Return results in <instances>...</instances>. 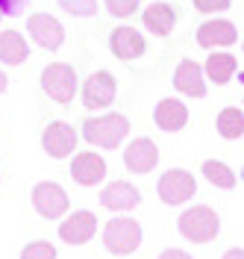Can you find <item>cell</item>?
Wrapping results in <instances>:
<instances>
[{
    "label": "cell",
    "mask_w": 244,
    "mask_h": 259,
    "mask_svg": "<svg viewBox=\"0 0 244 259\" xmlns=\"http://www.w3.org/2000/svg\"><path fill=\"white\" fill-rule=\"evenodd\" d=\"M127 136H130V118L121 112H106L100 118L82 121V139L94 147H103V150H118Z\"/></svg>",
    "instance_id": "6da1fadb"
},
{
    "label": "cell",
    "mask_w": 244,
    "mask_h": 259,
    "mask_svg": "<svg viewBox=\"0 0 244 259\" xmlns=\"http://www.w3.org/2000/svg\"><path fill=\"white\" fill-rule=\"evenodd\" d=\"M177 230L185 242L206 244L218 236V230H221V215L212 209V206H203V203H200V206H188L185 212H179Z\"/></svg>",
    "instance_id": "7a4b0ae2"
},
{
    "label": "cell",
    "mask_w": 244,
    "mask_h": 259,
    "mask_svg": "<svg viewBox=\"0 0 244 259\" xmlns=\"http://www.w3.org/2000/svg\"><path fill=\"white\" fill-rule=\"evenodd\" d=\"M141 242H144V230L130 215H118L112 221H106V227H103V247L115 256L135 253L141 247Z\"/></svg>",
    "instance_id": "3957f363"
},
{
    "label": "cell",
    "mask_w": 244,
    "mask_h": 259,
    "mask_svg": "<svg viewBox=\"0 0 244 259\" xmlns=\"http://www.w3.org/2000/svg\"><path fill=\"white\" fill-rule=\"evenodd\" d=\"M41 89H44V95H47L50 100H56V103H71L74 95H77V89H80L74 65H68V62L47 65V68L41 71Z\"/></svg>",
    "instance_id": "277c9868"
},
{
    "label": "cell",
    "mask_w": 244,
    "mask_h": 259,
    "mask_svg": "<svg viewBox=\"0 0 244 259\" xmlns=\"http://www.w3.org/2000/svg\"><path fill=\"white\" fill-rule=\"evenodd\" d=\"M156 192H159V200L162 203H168V206H182V203H188L197 194V180L185 168H171V171H165L162 177H159Z\"/></svg>",
    "instance_id": "5b68a950"
},
{
    "label": "cell",
    "mask_w": 244,
    "mask_h": 259,
    "mask_svg": "<svg viewBox=\"0 0 244 259\" xmlns=\"http://www.w3.org/2000/svg\"><path fill=\"white\" fill-rule=\"evenodd\" d=\"M71 206V200H68V192L59 186V183H53V180H41V183H35L33 186V209L44 218V221H56V218H62Z\"/></svg>",
    "instance_id": "8992f818"
},
{
    "label": "cell",
    "mask_w": 244,
    "mask_h": 259,
    "mask_svg": "<svg viewBox=\"0 0 244 259\" xmlns=\"http://www.w3.org/2000/svg\"><path fill=\"white\" fill-rule=\"evenodd\" d=\"M41 147L50 159H68L77 150V130L68 121H50L41 133Z\"/></svg>",
    "instance_id": "52a82bcc"
},
{
    "label": "cell",
    "mask_w": 244,
    "mask_h": 259,
    "mask_svg": "<svg viewBox=\"0 0 244 259\" xmlns=\"http://www.w3.org/2000/svg\"><path fill=\"white\" fill-rule=\"evenodd\" d=\"M115 95H118V82L109 71H94L82 82V106L85 109H106V106H112Z\"/></svg>",
    "instance_id": "ba28073f"
},
{
    "label": "cell",
    "mask_w": 244,
    "mask_h": 259,
    "mask_svg": "<svg viewBox=\"0 0 244 259\" xmlns=\"http://www.w3.org/2000/svg\"><path fill=\"white\" fill-rule=\"evenodd\" d=\"M27 32H30V38L35 45L44 50H59L62 41H65V27L47 12H35V15L27 18Z\"/></svg>",
    "instance_id": "9c48e42d"
},
{
    "label": "cell",
    "mask_w": 244,
    "mask_h": 259,
    "mask_svg": "<svg viewBox=\"0 0 244 259\" xmlns=\"http://www.w3.org/2000/svg\"><path fill=\"white\" fill-rule=\"evenodd\" d=\"M94 233H97V215L88 209L74 212V215H68L65 221L59 224V239L65 244H74V247L88 244L94 239Z\"/></svg>",
    "instance_id": "30bf717a"
},
{
    "label": "cell",
    "mask_w": 244,
    "mask_h": 259,
    "mask_svg": "<svg viewBox=\"0 0 244 259\" xmlns=\"http://www.w3.org/2000/svg\"><path fill=\"white\" fill-rule=\"evenodd\" d=\"M71 180H74L77 186H85V189L103 183V180H106V159L97 156L94 150H80V153H74V159H71Z\"/></svg>",
    "instance_id": "8fae6325"
},
{
    "label": "cell",
    "mask_w": 244,
    "mask_h": 259,
    "mask_svg": "<svg viewBox=\"0 0 244 259\" xmlns=\"http://www.w3.org/2000/svg\"><path fill=\"white\" fill-rule=\"evenodd\" d=\"M238 41V30L227 18H215L197 27V45L203 50H218V48H232Z\"/></svg>",
    "instance_id": "7c38bea8"
},
{
    "label": "cell",
    "mask_w": 244,
    "mask_h": 259,
    "mask_svg": "<svg viewBox=\"0 0 244 259\" xmlns=\"http://www.w3.org/2000/svg\"><path fill=\"white\" fill-rule=\"evenodd\" d=\"M156 162H159V147L153 139H132L130 145L124 147V165H127V171L132 174H150L153 168H156Z\"/></svg>",
    "instance_id": "4fadbf2b"
},
{
    "label": "cell",
    "mask_w": 244,
    "mask_h": 259,
    "mask_svg": "<svg viewBox=\"0 0 244 259\" xmlns=\"http://www.w3.org/2000/svg\"><path fill=\"white\" fill-rule=\"evenodd\" d=\"M109 50H112L115 59H121V62H132V59L144 56L147 41H144V35L135 30V27H115L112 35H109Z\"/></svg>",
    "instance_id": "5bb4252c"
},
{
    "label": "cell",
    "mask_w": 244,
    "mask_h": 259,
    "mask_svg": "<svg viewBox=\"0 0 244 259\" xmlns=\"http://www.w3.org/2000/svg\"><path fill=\"white\" fill-rule=\"evenodd\" d=\"M138 203H141V192L127 180H115L100 192V206L109 212H130Z\"/></svg>",
    "instance_id": "9a60e30c"
},
{
    "label": "cell",
    "mask_w": 244,
    "mask_h": 259,
    "mask_svg": "<svg viewBox=\"0 0 244 259\" xmlns=\"http://www.w3.org/2000/svg\"><path fill=\"white\" fill-rule=\"evenodd\" d=\"M174 89L185 97H206V77H203V65H197L194 59H182L174 71Z\"/></svg>",
    "instance_id": "2e32d148"
},
{
    "label": "cell",
    "mask_w": 244,
    "mask_h": 259,
    "mask_svg": "<svg viewBox=\"0 0 244 259\" xmlns=\"http://www.w3.org/2000/svg\"><path fill=\"white\" fill-rule=\"evenodd\" d=\"M153 121L162 133H179L188 124V106L177 97H162L153 109Z\"/></svg>",
    "instance_id": "e0dca14e"
},
{
    "label": "cell",
    "mask_w": 244,
    "mask_h": 259,
    "mask_svg": "<svg viewBox=\"0 0 244 259\" xmlns=\"http://www.w3.org/2000/svg\"><path fill=\"white\" fill-rule=\"evenodd\" d=\"M141 24L150 35H171L177 27V12L171 3H150L141 12Z\"/></svg>",
    "instance_id": "ac0fdd59"
},
{
    "label": "cell",
    "mask_w": 244,
    "mask_h": 259,
    "mask_svg": "<svg viewBox=\"0 0 244 259\" xmlns=\"http://www.w3.org/2000/svg\"><path fill=\"white\" fill-rule=\"evenodd\" d=\"M238 71V59L227 50H212L206 65H203V77H209L215 85H227Z\"/></svg>",
    "instance_id": "d6986e66"
},
{
    "label": "cell",
    "mask_w": 244,
    "mask_h": 259,
    "mask_svg": "<svg viewBox=\"0 0 244 259\" xmlns=\"http://www.w3.org/2000/svg\"><path fill=\"white\" fill-rule=\"evenodd\" d=\"M30 59V45L18 30L0 32V62L3 65H24Z\"/></svg>",
    "instance_id": "ffe728a7"
},
{
    "label": "cell",
    "mask_w": 244,
    "mask_h": 259,
    "mask_svg": "<svg viewBox=\"0 0 244 259\" xmlns=\"http://www.w3.org/2000/svg\"><path fill=\"white\" fill-rule=\"evenodd\" d=\"M215 127H218V136L227 139V142H235L244 136V109L238 106H227L221 109L218 118H215Z\"/></svg>",
    "instance_id": "44dd1931"
},
{
    "label": "cell",
    "mask_w": 244,
    "mask_h": 259,
    "mask_svg": "<svg viewBox=\"0 0 244 259\" xmlns=\"http://www.w3.org/2000/svg\"><path fill=\"white\" fill-rule=\"evenodd\" d=\"M203 177L209 180L215 189H224V192L235 189V183H238L235 171L229 168L227 162H218V159H206L203 162Z\"/></svg>",
    "instance_id": "7402d4cb"
},
{
    "label": "cell",
    "mask_w": 244,
    "mask_h": 259,
    "mask_svg": "<svg viewBox=\"0 0 244 259\" xmlns=\"http://www.w3.org/2000/svg\"><path fill=\"white\" fill-rule=\"evenodd\" d=\"M59 6L74 18H91L97 15V0H59Z\"/></svg>",
    "instance_id": "603a6c76"
},
{
    "label": "cell",
    "mask_w": 244,
    "mask_h": 259,
    "mask_svg": "<svg viewBox=\"0 0 244 259\" xmlns=\"http://www.w3.org/2000/svg\"><path fill=\"white\" fill-rule=\"evenodd\" d=\"M21 259H56V247L50 242H30L24 244Z\"/></svg>",
    "instance_id": "cb8c5ba5"
},
{
    "label": "cell",
    "mask_w": 244,
    "mask_h": 259,
    "mask_svg": "<svg viewBox=\"0 0 244 259\" xmlns=\"http://www.w3.org/2000/svg\"><path fill=\"white\" fill-rule=\"evenodd\" d=\"M103 6L112 18H130L141 6V0H103Z\"/></svg>",
    "instance_id": "d4e9b609"
},
{
    "label": "cell",
    "mask_w": 244,
    "mask_h": 259,
    "mask_svg": "<svg viewBox=\"0 0 244 259\" xmlns=\"http://www.w3.org/2000/svg\"><path fill=\"white\" fill-rule=\"evenodd\" d=\"M191 3H194L197 12H203V15H212V12H227L232 0H191Z\"/></svg>",
    "instance_id": "484cf974"
},
{
    "label": "cell",
    "mask_w": 244,
    "mask_h": 259,
    "mask_svg": "<svg viewBox=\"0 0 244 259\" xmlns=\"http://www.w3.org/2000/svg\"><path fill=\"white\" fill-rule=\"evenodd\" d=\"M27 3L30 0H0V9H3V15H18Z\"/></svg>",
    "instance_id": "4316f807"
},
{
    "label": "cell",
    "mask_w": 244,
    "mask_h": 259,
    "mask_svg": "<svg viewBox=\"0 0 244 259\" xmlns=\"http://www.w3.org/2000/svg\"><path fill=\"white\" fill-rule=\"evenodd\" d=\"M159 259H194L191 253H185V250H179V247H168L159 253Z\"/></svg>",
    "instance_id": "83f0119b"
},
{
    "label": "cell",
    "mask_w": 244,
    "mask_h": 259,
    "mask_svg": "<svg viewBox=\"0 0 244 259\" xmlns=\"http://www.w3.org/2000/svg\"><path fill=\"white\" fill-rule=\"evenodd\" d=\"M221 259H244V247H229Z\"/></svg>",
    "instance_id": "f1b7e54d"
},
{
    "label": "cell",
    "mask_w": 244,
    "mask_h": 259,
    "mask_svg": "<svg viewBox=\"0 0 244 259\" xmlns=\"http://www.w3.org/2000/svg\"><path fill=\"white\" fill-rule=\"evenodd\" d=\"M6 85H9V77H6V74H3V68H0V95L6 92Z\"/></svg>",
    "instance_id": "f546056e"
},
{
    "label": "cell",
    "mask_w": 244,
    "mask_h": 259,
    "mask_svg": "<svg viewBox=\"0 0 244 259\" xmlns=\"http://www.w3.org/2000/svg\"><path fill=\"white\" fill-rule=\"evenodd\" d=\"M241 50H244V38H241Z\"/></svg>",
    "instance_id": "4dcf8cb0"
},
{
    "label": "cell",
    "mask_w": 244,
    "mask_h": 259,
    "mask_svg": "<svg viewBox=\"0 0 244 259\" xmlns=\"http://www.w3.org/2000/svg\"><path fill=\"white\" fill-rule=\"evenodd\" d=\"M0 18H3V9H0Z\"/></svg>",
    "instance_id": "1f68e13d"
}]
</instances>
